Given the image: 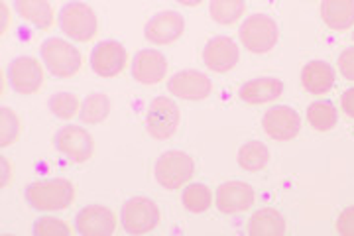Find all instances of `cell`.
Instances as JSON below:
<instances>
[{
    "label": "cell",
    "mask_w": 354,
    "mask_h": 236,
    "mask_svg": "<svg viewBox=\"0 0 354 236\" xmlns=\"http://www.w3.org/2000/svg\"><path fill=\"white\" fill-rule=\"evenodd\" d=\"M286 219L276 209H260L252 215L248 223V236H283Z\"/></svg>",
    "instance_id": "21"
},
{
    "label": "cell",
    "mask_w": 354,
    "mask_h": 236,
    "mask_svg": "<svg viewBox=\"0 0 354 236\" xmlns=\"http://www.w3.org/2000/svg\"><path fill=\"white\" fill-rule=\"evenodd\" d=\"M179 107L167 97H158L150 102L146 112V130L156 140H167L179 126Z\"/></svg>",
    "instance_id": "7"
},
{
    "label": "cell",
    "mask_w": 354,
    "mask_h": 236,
    "mask_svg": "<svg viewBox=\"0 0 354 236\" xmlns=\"http://www.w3.org/2000/svg\"><path fill=\"white\" fill-rule=\"evenodd\" d=\"M339 71L344 79L354 81V48H346L339 55Z\"/></svg>",
    "instance_id": "32"
},
{
    "label": "cell",
    "mask_w": 354,
    "mask_h": 236,
    "mask_svg": "<svg viewBox=\"0 0 354 236\" xmlns=\"http://www.w3.org/2000/svg\"><path fill=\"white\" fill-rule=\"evenodd\" d=\"M120 223L128 235H148L160 223V209L148 197H132L122 205Z\"/></svg>",
    "instance_id": "5"
},
{
    "label": "cell",
    "mask_w": 354,
    "mask_h": 236,
    "mask_svg": "<svg viewBox=\"0 0 354 236\" xmlns=\"http://www.w3.org/2000/svg\"><path fill=\"white\" fill-rule=\"evenodd\" d=\"M34 236H71V228L62 219L41 217L34 224Z\"/></svg>",
    "instance_id": "30"
},
{
    "label": "cell",
    "mask_w": 354,
    "mask_h": 236,
    "mask_svg": "<svg viewBox=\"0 0 354 236\" xmlns=\"http://www.w3.org/2000/svg\"><path fill=\"white\" fill-rule=\"evenodd\" d=\"M321 16L330 30H351L354 26V0H325L321 4Z\"/></svg>",
    "instance_id": "20"
},
{
    "label": "cell",
    "mask_w": 354,
    "mask_h": 236,
    "mask_svg": "<svg viewBox=\"0 0 354 236\" xmlns=\"http://www.w3.org/2000/svg\"><path fill=\"white\" fill-rule=\"evenodd\" d=\"M337 233L341 236H354V207H346L337 219Z\"/></svg>",
    "instance_id": "31"
},
{
    "label": "cell",
    "mask_w": 354,
    "mask_h": 236,
    "mask_svg": "<svg viewBox=\"0 0 354 236\" xmlns=\"http://www.w3.org/2000/svg\"><path fill=\"white\" fill-rule=\"evenodd\" d=\"M262 126H264V132L270 138H274L278 142H288V140L299 134L301 116L291 107L279 105V107H272L270 111H266Z\"/></svg>",
    "instance_id": "10"
},
{
    "label": "cell",
    "mask_w": 354,
    "mask_h": 236,
    "mask_svg": "<svg viewBox=\"0 0 354 236\" xmlns=\"http://www.w3.org/2000/svg\"><path fill=\"white\" fill-rule=\"evenodd\" d=\"M283 93V83L276 77H260L244 83L239 91V97L248 105H264L272 102Z\"/></svg>",
    "instance_id": "18"
},
{
    "label": "cell",
    "mask_w": 354,
    "mask_h": 236,
    "mask_svg": "<svg viewBox=\"0 0 354 236\" xmlns=\"http://www.w3.org/2000/svg\"><path fill=\"white\" fill-rule=\"evenodd\" d=\"M239 60H241L239 46L234 44V39L227 36L209 39L203 50V62L215 73H227L239 63Z\"/></svg>",
    "instance_id": "14"
},
{
    "label": "cell",
    "mask_w": 354,
    "mask_h": 236,
    "mask_svg": "<svg viewBox=\"0 0 354 236\" xmlns=\"http://www.w3.org/2000/svg\"><path fill=\"white\" fill-rule=\"evenodd\" d=\"M18 134H20V120L16 112L8 107H2L0 109V146L6 148L14 144Z\"/></svg>",
    "instance_id": "28"
},
{
    "label": "cell",
    "mask_w": 354,
    "mask_h": 236,
    "mask_svg": "<svg viewBox=\"0 0 354 236\" xmlns=\"http://www.w3.org/2000/svg\"><path fill=\"white\" fill-rule=\"evenodd\" d=\"M8 83L18 95H34L44 85V69L36 57L20 55L8 65Z\"/></svg>",
    "instance_id": "9"
},
{
    "label": "cell",
    "mask_w": 354,
    "mask_h": 236,
    "mask_svg": "<svg viewBox=\"0 0 354 236\" xmlns=\"http://www.w3.org/2000/svg\"><path fill=\"white\" fill-rule=\"evenodd\" d=\"M241 42L244 48L252 53H268L272 48H276L279 37V30L276 20L266 14H254L244 20V24L239 30Z\"/></svg>",
    "instance_id": "3"
},
{
    "label": "cell",
    "mask_w": 354,
    "mask_h": 236,
    "mask_svg": "<svg viewBox=\"0 0 354 236\" xmlns=\"http://www.w3.org/2000/svg\"><path fill=\"white\" fill-rule=\"evenodd\" d=\"M341 107L346 116L354 118V89H346L341 97Z\"/></svg>",
    "instance_id": "33"
},
{
    "label": "cell",
    "mask_w": 354,
    "mask_h": 236,
    "mask_svg": "<svg viewBox=\"0 0 354 236\" xmlns=\"http://www.w3.org/2000/svg\"><path fill=\"white\" fill-rule=\"evenodd\" d=\"M111 112V100L104 93H93L87 99L83 100L79 116L85 125H99L102 120H106Z\"/></svg>",
    "instance_id": "25"
},
{
    "label": "cell",
    "mask_w": 354,
    "mask_h": 236,
    "mask_svg": "<svg viewBox=\"0 0 354 236\" xmlns=\"http://www.w3.org/2000/svg\"><path fill=\"white\" fill-rule=\"evenodd\" d=\"M2 236H14V235H2Z\"/></svg>",
    "instance_id": "34"
},
{
    "label": "cell",
    "mask_w": 354,
    "mask_h": 236,
    "mask_svg": "<svg viewBox=\"0 0 354 236\" xmlns=\"http://www.w3.org/2000/svg\"><path fill=\"white\" fill-rule=\"evenodd\" d=\"M59 28L75 42H88L97 34V14L85 2L65 4L59 12Z\"/></svg>",
    "instance_id": "6"
},
{
    "label": "cell",
    "mask_w": 354,
    "mask_h": 236,
    "mask_svg": "<svg viewBox=\"0 0 354 236\" xmlns=\"http://www.w3.org/2000/svg\"><path fill=\"white\" fill-rule=\"evenodd\" d=\"M41 62L55 77H73L81 69V53L62 37H50L41 44Z\"/></svg>",
    "instance_id": "2"
},
{
    "label": "cell",
    "mask_w": 354,
    "mask_h": 236,
    "mask_svg": "<svg viewBox=\"0 0 354 236\" xmlns=\"http://www.w3.org/2000/svg\"><path fill=\"white\" fill-rule=\"evenodd\" d=\"M213 203L211 189L203 183H191L183 189V205L191 212H205Z\"/></svg>",
    "instance_id": "27"
},
{
    "label": "cell",
    "mask_w": 354,
    "mask_h": 236,
    "mask_svg": "<svg viewBox=\"0 0 354 236\" xmlns=\"http://www.w3.org/2000/svg\"><path fill=\"white\" fill-rule=\"evenodd\" d=\"M16 12L39 30H48L53 24V8L46 0H16Z\"/></svg>",
    "instance_id": "22"
},
{
    "label": "cell",
    "mask_w": 354,
    "mask_h": 236,
    "mask_svg": "<svg viewBox=\"0 0 354 236\" xmlns=\"http://www.w3.org/2000/svg\"><path fill=\"white\" fill-rule=\"evenodd\" d=\"M337 118H339V112H337V107L330 100H315L307 109V120L317 132L333 130L337 126Z\"/></svg>",
    "instance_id": "23"
},
{
    "label": "cell",
    "mask_w": 354,
    "mask_h": 236,
    "mask_svg": "<svg viewBox=\"0 0 354 236\" xmlns=\"http://www.w3.org/2000/svg\"><path fill=\"white\" fill-rule=\"evenodd\" d=\"M75 228L81 236H113L116 217L109 207L88 205L77 212Z\"/></svg>",
    "instance_id": "13"
},
{
    "label": "cell",
    "mask_w": 354,
    "mask_h": 236,
    "mask_svg": "<svg viewBox=\"0 0 354 236\" xmlns=\"http://www.w3.org/2000/svg\"><path fill=\"white\" fill-rule=\"evenodd\" d=\"M53 146L73 163L88 162L95 149L93 136L81 126H64L53 138Z\"/></svg>",
    "instance_id": "8"
},
{
    "label": "cell",
    "mask_w": 354,
    "mask_h": 236,
    "mask_svg": "<svg viewBox=\"0 0 354 236\" xmlns=\"http://www.w3.org/2000/svg\"><path fill=\"white\" fill-rule=\"evenodd\" d=\"M254 205V189L242 181H228L216 189V209L225 215L248 211Z\"/></svg>",
    "instance_id": "16"
},
{
    "label": "cell",
    "mask_w": 354,
    "mask_h": 236,
    "mask_svg": "<svg viewBox=\"0 0 354 236\" xmlns=\"http://www.w3.org/2000/svg\"><path fill=\"white\" fill-rule=\"evenodd\" d=\"M167 73V60L162 51L142 50L134 55L132 62V77L142 85H156Z\"/></svg>",
    "instance_id": "17"
},
{
    "label": "cell",
    "mask_w": 354,
    "mask_h": 236,
    "mask_svg": "<svg viewBox=\"0 0 354 236\" xmlns=\"http://www.w3.org/2000/svg\"><path fill=\"white\" fill-rule=\"evenodd\" d=\"M167 89L171 95H176L179 99L203 100L213 93V83L201 71L185 69V71L176 73L167 81Z\"/></svg>",
    "instance_id": "12"
},
{
    "label": "cell",
    "mask_w": 354,
    "mask_h": 236,
    "mask_svg": "<svg viewBox=\"0 0 354 236\" xmlns=\"http://www.w3.org/2000/svg\"><path fill=\"white\" fill-rule=\"evenodd\" d=\"M124 65H127V50L122 44L109 39V42H101L93 48L91 67L99 77H104V79L116 77L124 69Z\"/></svg>",
    "instance_id": "11"
},
{
    "label": "cell",
    "mask_w": 354,
    "mask_h": 236,
    "mask_svg": "<svg viewBox=\"0 0 354 236\" xmlns=\"http://www.w3.org/2000/svg\"><path fill=\"white\" fill-rule=\"evenodd\" d=\"M353 37H354V34H353Z\"/></svg>",
    "instance_id": "35"
},
{
    "label": "cell",
    "mask_w": 354,
    "mask_h": 236,
    "mask_svg": "<svg viewBox=\"0 0 354 236\" xmlns=\"http://www.w3.org/2000/svg\"><path fill=\"white\" fill-rule=\"evenodd\" d=\"M75 199L73 183L67 179H44L26 187V201L38 211H62Z\"/></svg>",
    "instance_id": "1"
},
{
    "label": "cell",
    "mask_w": 354,
    "mask_h": 236,
    "mask_svg": "<svg viewBox=\"0 0 354 236\" xmlns=\"http://www.w3.org/2000/svg\"><path fill=\"white\" fill-rule=\"evenodd\" d=\"M270 162V149L262 142L250 140L239 149V165L246 172H260Z\"/></svg>",
    "instance_id": "24"
},
{
    "label": "cell",
    "mask_w": 354,
    "mask_h": 236,
    "mask_svg": "<svg viewBox=\"0 0 354 236\" xmlns=\"http://www.w3.org/2000/svg\"><path fill=\"white\" fill-rule=\"evenodd\" d=\"M301 85L311 95H325L335 85V69L319 60L307 63L301 69Z\"/></svg>",
    "instance_id": "19"
},
{
    "label": "cell",
    "mask_w": 354,
    "mask_h": 236,
    "mask_svg": "<svg viewBox=\"0 0 354 236\" xmlns=\"http://www.w3.org/2000/svg\"><path fill=\"white\" fill-rule=\"evenodd\" d=\"M183 30H185L183 16L176 10H165V12L156 14L152 20L144 26V36L156 46H165V44L176 42L177 37H181Z\"/></svg>",
    "instance_id": "15"
},
{
    "label": "cell",
    "mask_w": 354,
    "mask_h": 236,
    "mask_svg": "<svg viewBox=\"0 0 354 236\" xmlns=\"http://www.w3.org/2000/svg\"><path fill=\"white\" fill-rule=\"evenodd\" d=\"M50 111L57 118L69 120V118H73L77 112L81 111L79 109V99H77L75 95H71V93H57V95H53L50 99Z\"/></svg>",
    "instance_id": "29"
},
{
    "label": "cell",
    "mask_w": 354,
    "mask_h": 236,
    "mask_svg": "<svg viewBox=\"0 0 354 236\" xmlns=\"http://www.w3.org/2000/svg\"><path fill=\"white\" fill-rule=\"evenodd\" d=\"M246 10V4L242 0H213L209 4V12L218 24H234Z\"/></svg>",
    "instance_id": "26"
},
{
    "label": "cell",
    "mask_w": 354,
    "mask_h": 236,
    "mask_svg": "<svg viewBox=\"0 0 354 236\" xmlns=\"http://www.w3.org/2000/svg\"><path fill=\"white\" fill-rule=\"evenodd\" d=\"M193 172H195L193 158L187 156L185 152H179V149L165 152L164 156L158 158L156 167H153L158 183L165 189H169V191L185 185L193 177Z\"/></svg>",
    "instance_id": "4"
}]
</instances>
